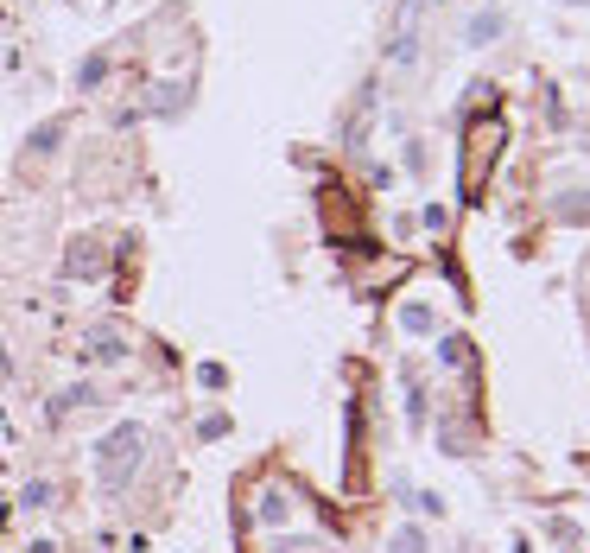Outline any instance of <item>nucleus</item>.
I'll use <instances>...</instances> for the list:
<instances>
[{
    "instance_id": "obj_1",
    "label": "nucleus",
    "mask_w": 590,
    "mask_h": 553,
    "mask_svg": "<svg viewBox=\"0 0 590 553\" xmlns=\"http://www.w3.org/2000/svg\"><path fill=\"white\" fill-rule=\"evenodd\" d=\"M140 458H146V439H140V427H115V433L96 445V477L108 483V490H121V483L140 471Z\"/></svg>"
},
{
    "instance_id": "obj_2",
    "label": "nucleus",
    "mask_w": 590,
    "mask_h": 553,
    "mask_svg": "<svg viewBox=\"0 0 590 553\" xmlns=\"http://www.w3.org/2000/svg\"><path fill=\"white\" fill-rule=\"evenodd\" d=\"M121 357H127V343H121V337H96L90 350H83V363H121Z\"/></svg>"
},
{
    "instance_id": "obj_3",
    "label": "nucleus",
    "mask_w": 590,
    "mask_h": 553,
    "mask_svg": "<svg viewBox=\"0 0 590 553\" xmlns=\"http://www.w3.org/2000/svg\"><path fill=\"white\" fill-rule=\"evenodd\" d=\"M400 324H406L413 337H432V312H425V306H406V312H400Z\"/></svg>"
},
{
    "instance_id": "obj_4",
    "label": "nucleus",
    "mask_w": 590,
    "mask_h": 553,
    "mask_svg": "<svg viewBox=\"0 0 590 553\" xmlns=\"http://www.w3.org/2000/svg\"><path fill=\"white\" fill-rule=\"evenodd\" d=\"M495 32H501L495 13H476V20H470V45H483V39H495Z\"/></svg>"
},
{
    "instance_id": "obj_5",
    "label": "nucleus",
    "mask_w": 590,
    "mask_h": 553,
    "mask_svg": "<svg viewBox=\"0 0 590 553\" xmlns=\"http://www.w3.org/2000/svg\"><path fill=\"white\" fill-rule=\"evenodd\" d=\"M279 515H286V497L267 490V497H261V522H279Z\"/></svg>"
},
{
    "instance_id": "obj_6",
    "label": "nucleus",
    "mask_w": 590,
    "mask_h": 553,
    "mask_svg": "<svg viewBox=\"0 0 590 553\" xmlns=\"http://www.w3.org/2000/svg\"><path fill=\"white\" fill-rule=\"evenodd\" d=\"M388 553H425V534H419V528H406V534H400Z\"/></svg>"
}]
</instances>
